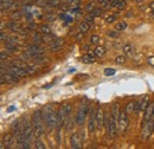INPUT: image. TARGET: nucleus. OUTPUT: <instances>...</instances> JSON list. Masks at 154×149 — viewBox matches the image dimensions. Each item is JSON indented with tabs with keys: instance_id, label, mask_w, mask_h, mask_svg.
<instances>
[{
	"instance_id": "f8f14e48",
	"label": "nucleus",
	"mask_w": 154,
	"mask_h": 149,
	"mask_svg": "<svg viewBox=\"0 0 154 149\" xmlns=\"http://www.w3.org/2000/svg\"><path fill=\"white\" fill-rule=\"evenodd\" d=\"M13 143V135L12 134H5L2 136V140H1V149H5L6 148H10L11 144Z\"/></svg>"
},
{
	"instance_id": "a18cd8bd",
	"label": "nucleus",
	"mask_w": 154,
	"mask_h": 149,
	"mask_svg": "<svg viewBox=\"0 0 154 149\" xmlns=\"http://www.w3.org/2000/svg\"><path fill=\"white\" fill-rule=\"evenodd\" d=\"M141 110V102H136L135 103V111L139 112Z\"/></svg>"
},
{
	"instance_id": "4468645a",
	"label": "nucleus",
	"mask_w": 154,
	"mask_h": 149,
	"mask_svg": "<svg viewBox=\"0 0 154 149\" xmlns=\"http://www.w3.org/2000/svg\"><path fill=\"white\" fill-rule=\"evenodd\" d=\"M96 123L98 128H102L104 124V112L102 110V108H98L96 110Z\"/></svg>"
},
{
	"instance_id": "4d7b16f0",
	"label": "nucleus",
	"mask_w": 154,
	"mask_h": 149,
	"mask_svg": "<svg viewBox=\"0 0 154 149\" xmlns=\"http://www.w3.org/2000/svg\"><path fill=\"white\" fill-rule=\"evenodd\" d=\"M153 131H154V120H153Z\"/></svg>"
},
{
	"instance_id": "a19ab883",
	"label": "nucleus",
	"mask_w": 154,
	"mask_h": 149,
	"mask_svg": "<svg viewBox=\"0 0 154 149\" xmlns=\"http://www.w3.org/2000/svg\"><path fill=\"white\" fill-rule=\"evenodd\" d=\"M116 20V16L115 14H113V16H110V17H108V18L106 19V21L108 23V24H112V23H114Z\"/></svg>"
},
{
	"instance_id": "423d86ee",
	"label": "nucleus",
	"mask_w": 154,
	"mask_h": 149,
	"mask_svg": "<svg viewBox=\"0 0 154 149\" xmlns=\"http://www.w3.org/2000/svg\"><path fill=\"white\" fill-rule=\"evenodd\" d=\"M129 127V120H128V115L126 111H121L120 114V118H119V130L121 132H126Z\"/></svg>"
},
{
	"instance_id": "f03ea898",
	"label": "nucleus",
	"mask_w": 154,
	"mask_h": 149,
	"mask_svg": "<svg viewBox=\"0 0 154 149\" xmlns=\"http://www.w3.org/2000/svg\"><path fill=\"white\" fill-rule=\"evenodd\" d=\"M43 117H44V121H45V124L48 127L49 130H52L55 127H57V122H58V116L56 111L50 107V105H46L43 110Z\"/></svg>"
},
{
	"instance_id": "473e14b6",
	"label": "nucleus",
	"mask_w": 154,
	"mask_h": 149,
	"mask_svg": "<svg viewBox=\"0 0 154 149\" xmlns=\"http://www.w3.org/2000/svg\"><path fill=\"white\" fill-rule=\"evenodd\" d=\"M43 18L45 19L46 21H54L55 19H56V17L52 14V13H46V14H44V17Z\"/></svg>"
},
{
	"instance_id": "8fccbe9b",
	"label": "nucleus",
	"mask_w": 154,
	"mask_h": 149,
	"mask_svg": "<svg viewBox=\"0 0 154 149\" xmlns=\"http://www.w3.org/2000/svg\"><path fill=\"white\" fill-rule=\"evenodd\" d=\"M76 0H62V2L63 4H65V5H69V4H72V2H75Z\"/></svg>"
},
{
	"instance_id": "2eb2a0df",
	"label": "nucleus",
	"mask_w": 154,
	"mask_h": 149,
	"mask_svg": "<svg viewBox=\"0 0 154 149\" xmlns=\"http://www.w3.org/2000/svg\"><path fill=\"white\" fill-rule=\"evenodd\" d=\"M120 114H121V109H120V103L114 102L113 105H112V115L114 116L116 121L119 122V118H120Z\"/></svg>"
},
{
	"instance_id": "7ed1b4c3",
	"label": "nucleus",
	"mask_w": 154,
	"mask_h": 149,
	"mask_svg": "<svg viewBox=\"0 0 154 149\" xmlns=\"http://www.w3.org/2000/svg\"><path fill=\"white\" fill-rule=\"evenodd\" d=\"M90 112V107L87 104V103H83L79 108H78V111L76 114V117H75V121L78 126H82L88 116V114Z\"/></svg>"
},
{
	"instance_id": "13d9d810",
	"label": "nucleus",
	"mask_w": 154,
	"mask_h": 149,
	"mask_svg": "<svg viewBox=\"0 0 154 149\" xmlns=\"http://www.w3.org/2000/svg\"><path fill=\"white\" fill-rule=\"evenodd\" d=\"M112 1H114V0H110V2H112Z\"/></svg>"
},
{
	"instance_id": "c9c22d12",
	"label": "nucleus",
	"mask_w": 154,
	"mask_h": 149,
	"mask_svg": "<svg viewBox=\"0 0 154 149\" xmlns=\"http://www.w3.org/2000/svg\"><path fill=\"white\" fill-rule=\"evenodd\" d=\"M117 10L119 11H122V10H125L126 8V0H120V2L117 4Z\"/></svg>"
},
{
	"instance_id": "b1692460",
	"label": "nucleus",
	"mask_w": 154,
	"mask_h": 149,
	"mask_svg": "<svg viewBox=\"0 0 154 149\" xmlns=\"http://www.w3.org/2000/svg\"><path fill=\"white\" fill-rule=\"evenodd\" d=\"M39 32L43 33V35H52L51 29H50V26H48V25H40V26H39Z\"/></svg>"
},
{
	"instance_id": "1a4fd4ad",
	"label": "nucleus",
	"mask_w": 154,
	"mask_h": 149,
	"mask_svg": "<svg viewBox=\"0 0 154 149\" xmlns=\"http://www.w3.org/2000/svg\"><path fill=\"white\" fill-rule=\"evenodd\" d=\"M7 72L14 74V76H17L19 78H23V77H25V76L29 74L27 71L24 68H18V66H14V65H8L7 66Z\"/></svg>"
},
{
	"instance_id": "9d476101",
	"label": "nucleus",
	"mask_w": 154,
	"mask_h": 149,
	"mask_svg": "<svg viewBox=\"0 0 154 149\" xmlns=\"http://www.w3.org/2000/svg\"><path fill=\"white\" fill-rule=\"evenodd\" d=\"M89 114H90L89 115L90 118H89V123H88V130H89V132H94L97 127V123H96V111H95V109L93 107H91Z\"/></svg>"
},
{
	"instance_id": "20e7f679",
	"label": "nucleus",
	"mask_w": 154,
	"mask_h": 149,
	"mask_svg": "<svg viewBox=\"0 0 154 149\" xmlns=\"http://www.w3.org/2000/svg\"><path fill=\"white\" fill-rule=\"evenodd\" d=\"M119 130V122L114 118V116L110 114L109 120L107 121V131H108V136L110 138H115Z\"/></svg>"
},
{
	"instance_id": "5fc2aeb1",
	"label": "nucleus",
	"mask_w": 154,
	"mask_h": 149,
	"mask_svg": "<svg viewBox=\"0 0 154 149\" xmlns=\"http://www.w3.org/2000/svg\"><path fill=\"white\" fill-rule=\"evenodd\" d=\"M97 1H98L100 4H104V2H106V0H97Z\"/></svg>"
},
{
	"instance_id": "4be33fe9",
	"label": "nucleus",
	"mask_w": 154,
	"mask_h": 149,
	"mask_svg": "<svg viewBox=\"0 0 154 149\" xmlns=\"http://www.w3.org/2000/svg\"><path fill=\"white\" fill-rule=\"evenodd\" d=\"M11 19L12 20H14V21H17V20H19V19L23 18V13H21V11H19V10H14L12 13H11Z\"/></svg>"
},
{
	"instance_id": "0eeeda50",
	"label": "nucleus",
	"mask_w": 154,
	"mask_h": 149,
	"mask_svg": "<svg viewBox=\"0 0 154 149\" xmlns=\"http://www.w3.org/2000/svg\"><path fill=\"white\" fill-rule=\"evenodd\" d=\"M152 132H153V121H148L145 126H142V131H141L142 141H147Z\"/></svg>"
},
{
	"instance_id": "6ab92c4d",
	"label": "nucleus",
	"mask_w": 154,
	"mask_h": 149,
	"mask_svg": "<svg viewBox=\"0 0 154 149\" xmlns=\"http://www.w3.org/2000/svg\"><path fill=\"white\" fill-rule=\"evenodd\" d=\"M81 60H82V63H85V64H93V63H95V57L90 56V55L88 53V55L82 56Z\"/></svg>"
},
{
	"instance_id": "de8ad7c7",
	"label": "nucleus",
	"mask_w": 154,
	"mask_h": 149,
	"mask_svg": "<svg viewBox=\"0 0 154 149\" xmlns=\"http://www.w3.org/2000/svg\"><path fill=\"white\" fill-rule=\"evenodd\" d=\"M83 37H84V32L79 31V33L76 36V39H77V40H81V39H83Z\"/></svg>"
},
{
	"instance_id": "6e6d98bb",
	"label": "nucleus",
	"mask_w": 154,
	"mask_h": 149,
	"mask_svg": "<svg viewBox=\"0 0 154 149\" xmlns=\"http://www.w3.org/2000/svg\"><path fill=\"white\" fill-rule=\"evenodd\" d=\"M143 0H135V2H137V4H141Z\"/></svg>"
},
{
	"instance_id": "3c124183",
	"label": "nucleus",
	"mask_w": 154,
	"mask_h": 149,
	"mask_svg": "<svg viewBox=\"0 0 154 149\" xmlns=\"http://www.w3.org/2000/svg\"><path fill=\"white\" fill-rule=\"evenodd\" d=\"M119 2H120V0H114V1H112V4H110V7H116Z\"/></svg>"
},
{
	"instance_id": "39448f33",
	"label": "nucleus",
	"mask_w": 154,
	"mask_h": 149,
	"mask_svg": "<svg viewBox=\"0 0 154 149\" xmlns=\"http://www.w3.org/2000/svg\"><path fill=\"white\" fill-rule=\"evenodd\" d=\"M26 52L33 58V57L43 56L44 55V49L40 47L37 43H33V44H31L26 47Z\"/></svg>"
},
{
	"instance_id": "6e6552de",
	"label": "nucleus",
	"mask_w": 154,
	"mask_h": 149,
	"mask_svg": "<svg viewBox=\"0 0 154 149\" xmlns=\"http://www.w3.org/2000/svg\"><path fill=\"white\" fill-rule=\"evenodd\" d=\"M19 82V77L14 76V74H10V72H6V74H1V78H0V83L1 84H16Z\"/></svg>"
},
{
	"instance_id": "72a5a7b5",
	"label": "nucleus",
	"mask_w": 154,
	"mask_h": 149,
	"mask_svg": "<svg viewBox=\"0 0 154 149\" xmlns=\"http://www.w3.org/2000/svg\"><path fill=\"white\" fill-rule=\"evenodd\" d=\"M35 147L38 149H45V144L39 140V138H37L36 140V142H35Z\"/></svg>"
},
{
	"instance_id": "bb28decb",
	"label": "nucleus",
	"mask_w": 154,
	"mask_h": 149,
	"mask_svg": "<svg viewBox=\"0 0 154 149\" xmlns=\"http://www.w3.org/2000/svg\"><path fill=\"white\" fill-rule=\"evenodd\" d=\"M25 70L27 71V74H33L38 71V68H37V66H35V65H27V66L25 68Z\"/></svg>"
},
{
	"instance_id": "5701e85b",
	"label": "nucleus",
	"mask_w": 154,
	"mask_h": 149,
	"mask_svg": "<svg viewBox=\"0 0 154 149\" xmlns=\"http://www.w3.org/2000/svg\"><path fill=\"white\" fill-rule=\"evenodd\" d=\"M94 52H95V55L96 57H103L106 55V47L104 46H96V49L94 50Z\"/></svg>"
},
{
	"instance_id": "37998d69",
	"label": "nucleus",
	"mask_w": 154,
	"mask_h": 149,
	"mask_svg": "<svg viewBox=\"0 0 154 149\" xmlns=\"http://www.w3.org/2000/svg\"><path fill=\"white\" fill-rule=\"evenodd\" d=\"M95 18H96V17H95V16H94V14L90 12V13H89V14L85 17V20H87V21H93V20H94Z\"/></svg>"
},
{
	"instance_id": "412c9836",
	"label": "nucleus",
	"mask_w": 154,
	"mask_h": 149,
	"mask_svg": "<svg viewBox=\"0 0 154 149\" xmlns=\"http://www.w3.org/2000/svg\"><path fill=\"white\" fill-rule=\"evenodd\" d=\"M6 49L11 52H17L19 50V47L16 43H10V41H6Z\"/></svg>"
},
{
	"instance_id": "ddd939ff",
	"label": "nucleus",
	"mask_w": 154,
	"mask_h": 149,
	"mask_svg": "<svg viewBox=\"0 0 154 149\" xmlns=\"http://www.w3.org/2000/svg\"><path fill=\"white\" fill-rule=\"evenodd\" d=\"M63 44H64V40L58 38V39H54V40H52V43H50L48 46H49V49H50V50H52V51H58V50H60V49H62Z\"/></svg>"
},
{
	"instance_id": "cd10ccee",
	"label": "nucleus",
	"mask_w": 154,
	"mask_h": 149,
	"mask_svg": "<svg viewBox=\"0 0 154 149\" xmlns=\"http://www.w3.org/2000/svg\"><path fill=\"white\" fill-rule=\"evenodd\" d=\"M32 59H33L35 63H37V64H43V63H46V62H48V58H46V57H43V56L33 57Z\"/></svg>"
},
{
	"instance_id": "864d4df0",
	"label": "nucleus",
	"mask_w": 154,
	"mask_h": 149,
	"mask_svg": "<svg viewBox=\"0 0 154 149\" xmlns=\"http://www.w3.org/2000/svg\"><path fill=\"white\" fill-rule=\"evenodd\" d=\"M14 109H16V107H13V105H12L11 108H8V109H7V111H8V112H11V111H13Z\"/></svg>"
},
{
	"instance_id": "c756f323",
	"label": "nucleus",
	"mask_w": 154,
	"mask_h": 149,
	"mask_svg": "<svg viewBox=\"0 0 154 149\" xmlns=\"http://www.w3.org/2000/svg\"><path fill=\"white\" fill-rule=\"evenodd\" d=\"M126 27H127V24H126L125 21H119L115 26V29L117 31H123Z\"/></svg>"
},
{
	"instance_id": "a211bd4d",
	"label": "nucleus",
	"mask_w": 154,
	"mask_h": 149,
	"mask_svg": "<svg viewBox=\"0 0 154 149\" xmlns=\"http://www.w3.org/2000/svg\"><path fill=\"white\" fill-rule=\"evenodd\" d=\"M8 65H14V66H18V68H26L27 66V64L25 63V60H23V59H16V60H12Z\"/></svg>"
},
{
	"instance_id": "aec40b11",
	"label": "nucleus",
	"mask_w": 154,
	"mask_h": 149,
	"mask_svg": "<svg viewBox=\"0 0 154 149\" xmlns=\"http://www.w3.org/2000/svg\"><path fill=\"white\" fill-rule=\"evenodd\" d=\"M89 29H90V23L89 21H81L79 23V30L82 31V32H84V33H87L88 31H89Z\"/></svg>"
},
{
	"instance_id": "603ef678",
	"label": "nucleus",
	"mask_w": 154,
	"mask_h": 149,
	"mask_svg": "<svg viewBox=\"0 0 154 149\" xmlns=\"http://www.w3.org/2000/svg\"><path fill=\"white\" fill-rule=\"evenodd\" d=\"M149 10H151V11H154V1H152V2L149 4Z\"/></svg>"
},
{
	"instance_id": "c85d7f7f",
	"label": "nucleus",
	"mask_w": 154,
	"mask_h": 149,
	"mask_svg": "<svg viewBox=\"0 0 154 149\" xmlns=\"http://www.w3.org/2000/svg\"><path fill=\"white\" fill-rule=\"evenodd\" d=\"M43 35V33H42ZM52 40H54V37H52V35H43V43H45V44H50V43H52Z\"/></svg>"
},
{
	"instance_id": "dca6fc26",
	"label": "nucleus",
	"mask_w": 154,
	"mask_h": 149,
	"mask_svg": "<svg viewBox=\"0 0 154 149\" xmlns=\"http://www.w3.org/2000/svg\"><path fill=\"white\" fill-rule=\"evenodd\" d=\"M6 27H7V29H10V30H11V31H13V32H18L20 29H21V26H20L18 23H16L14 20H13V21L7 23V24H6Z\"/></svg>"
},
{
	"instance_id": "f3484780",
	"label": "nucleus",
	"mask_w": 154,
	"mask_h": 149,
	"mask_svg": "<svg viewBox=\"0 0 154 149\" xmlns=\"http://www.w3.org/2000/svg\"><path fill=\"white\" fill-rule=\"evenodd\" d=\"M134 110H135V102L134 101H129L126 104V107H125V111H126L127 115H131Z\"/></svg>"
},
{
	"instance_id": "393cba45",
	"label": "nucleus",
	"mask_w": 154,
	"mask_h": 149,
	"mask_svg": "<svg viewBox=\"0 0 154 149\" xmlns=\"http://www.w3.org/2000/svg\"><path fill=\"white\" fill-rule=\"evenodd\" d=\"M123 52H125V55H126V56H133V52H134L133 46H132L131 44L125 45V47H123Z\"/></svg>"
},
{
	"instance_id": "49530a36",
	"label": "nucleus",
	"mask_w": 154,
	"mask_h": 149,
	"mask_svg": "<svg viewBox=\"0 0 154 149\" xmlns=\"http://www.w3.org/2000/svg\"><path fill=\"white\" fill-rule=\"evenodd\" d=\"M0 38H1V41H5V40L8 38V37H7V35L5 33V31H4V30L1 31V36H0Z\"/></svg>"
},
{
	"instance_id": "4c0bfd02",
	"label": "nucleus",
	"mask_w": 154,
	"mask_h": 149,
	"mask_svg": "<svg viewBox=\"0 0 154 149\" xmlns=\"http://www.w3.org/2000/svg\"><path fill=\"white\" fill-rule=\"evenodd\" d=\"M107 35L112 38H117L120 36V31H117V30H116V31H109Z\"/></svg>"
},
{
	"instance_id": "a878e982",
	"label": "nucleus",
	"mask_w": 154,
	"mask_h": 149,
	"mask_svg": "<svg viewBox=\"0 0 154 149\" xmlns=\"http://www.w3.org/2000/svg\"><path fill=\"white\" fill-rule=\"evenodd\" d=\"M148 104H149V96H145L143 99L141 101V110L145 111V110L147 109Z\"/></svg>"
},
{
	"instance_id": "9b49d317",
	"label": "nucleus",
	"mask_w": 154,
	"mask_h": 149,
	"mask_svg": "<svg viewBox=\"0 0 154 149\" xmlns=\"http://www.w3.org/2000/svg\"><path fill=\"white\" fill-rule=\"evenodd\" d=\"M70 144H71V148L72 149H79L82 148V140H81V136L79 134H72L71 135V138H70Z\"/></svg>"
},
{
	"instance_id": "79ce46f5",
	"label": "nucleus",
	"mask_w": 154,
	"mask_h": 149,
	"mask_svg": "<svg viewBox=\"0 0 154 149\" xmlns=\"http://www.w3.org/2000/svg\"><path fill=\"white\" fill-rule=\"evenodd\" d=\"M0 58H1V62H5V60L8 58V55H7L5 51H1V53H0Z\"/></svg>"
},
{
	"instance_id": "e433bc0d",
	"label": "nucleus",
	"mask_w": 154,
	"mask_h": 149,
	"mask_svg": "<svg viewBox=\"0 0 154 149\" xmlns=\"http://www.w3.org/2000/svg\"><path fill=\"white\" fill-rule=\"evenodd\" d=\"M19 126H20L19 121H14V122L12 123V126H11V129H12V131H13V132H16V131H17L20 128Z\"/></svg>"
},
{
	"instance_id": "09e8293b",
	"label": "nucleus",
	"mask_w": 154,
	"mask_h": 149,
	"mask_svg": "<svg viewBox=\"0 0 154 149\" xmlns=\"http://www.w3.org/2000/svg\"><path fill=\"white\" fill-rule=\"evenodd\" d=\"M147 62H148V64H149V65L154 66V57H149V58L147 59Z\"/></svg>"
},
{
	"instance_id": "2f4dec72",
	"label": "nucleus",
	"mask_w": 154,
	"mask_h": 149,
	"mask_svg": "<svg viewBox=\"0 0 154 149\" xmlns=\"http://www.w3.org/2000/svg\"><path fill=\"white\" fill-rule=\"evenodd\" d=\"M85 10H87L88 12H91L93 10H95V1H90V2H88V5L85 6Z\"/></svg>"
},
{
	"instance_id": "c03bdc74",
	"label": "nucleus",
	"mask_w": 154,
	"mask_h": 149,
	"mask_svg": "<svg viewBox=\"0 0 154 149\" xmlns=\"http://www.w3.org/2000/svg\"><path fill=\"white\" fill-rule=\"evenodd\" d=\"M104 74H107V76L115 74V70H113V69H106V70H104Z\"/></svg>"
},
{
	"instance_id": "ea45409f",
	"label": "nucleus",
	"mask_w": 154,
	"mask_h": 149,
	"mask_svg": "<svg viewBox=\"0 0 154 149\" xmlns=\"http://www.w3.org/2000/svg\"><path fill=\"white\" fill-rule=\"evenodd\" d=\"M91 13H93L95 17H100V16L102 14V10H101V8H95V10L91 11Z\"/></svg>"
},
{
	"instance_id": "f257e3e1",
	"label": "nucleus",
	"mask_w": 154,
	"mask_h": 149,
	"mask_svg": "<svg viewBox=\"0 0 154 149\" xmlns=\"http://www.w3.org/2000/svg\"><path fill=\"white\" fill-rule=\"evenodd\" d=\"M44 117H43V111L42 110H36L32 115V126L35 129V136L36 138H40L44 132H45V128H44Z\"/></svg>"
},
{
	"instance_id": "7c9ffc66",
	"label": "nucleus",
	"mask_w": 154,
	"mask_h": 149,
	"mask_svg": "<svg viewBox=\"0 0 154 149\" xmlns=\"http://www.w3.org/2000/svg\"><path fill=\"white\" fill-rule=\"evenodd\" d=\"M115 62L117 64H125V63H126V56H123V55L117 56L115 58Z\"/></svg>"
},
{
	"instance_id": "f704fd0d",
	"label": "nucleus",
	"mask_w": 154,
	"mask_h": 149,
	"mask_svg": "<svg viewBox=\"0 0 154 149\" xmlns=\"http://www.w3.org/2000/svg\"><path fill=\"white\" fill-rule=\"evenodd\" d=\"M98 41H100V37L96 36V35H94V36H91V37H90V44H93V45H97V44H98Z\"/></svg>"
},
{
	"instance_id": "58836bf2",
	"label": "nucleus",
	"mask_w": 154,
	"mask_h": 149,
	"mask_svg": "<svg viewBox=\"0 0 154 149\" xmlns=\"http://www.w3.org/2000/svg\"><path fill=\"white\" fill-rule=\"evenodd\" d=\"M29 32H30V30L27 27H21L19 31H18V33L21 35V36H26V35H29Z\"/></svg>"
}]
</instances>
